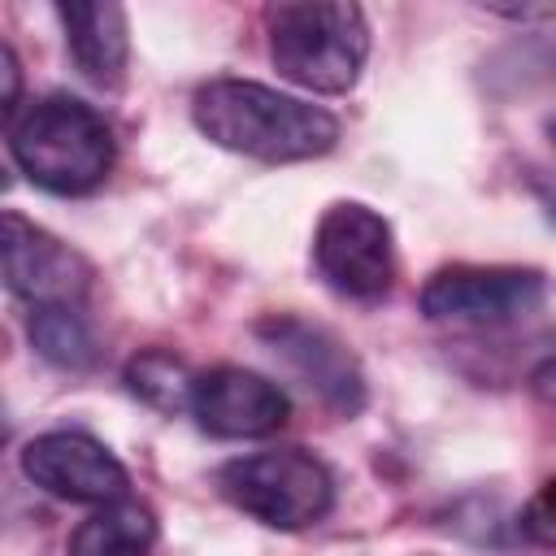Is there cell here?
Masks as SVG:
<instances>
[{
  "mask_svg": "<svg viewBox=\"0 0 556 556\" xmlns=\"http://www.w3.org/2000/svg\"><path fill=\"white\" fill-rule=\"evenodd\" d=\"M191 117L208 143L269 165L321 156L339 139V122L321 104L282 96L248 78L204 83L191 96Z\"/></svg>",
  "mask_w": 556,
  "mask_h": 556,
  "instance_id": "1",
  "label": "cell"
},
{
  "mask_svg": "<svg viewBox=\"0 0 556 556\" xmlns=\"http://www.w3.org/2000/svg\"><path fill=\"white\" fill-rule=\"evenodd\" d=\"M9 156L52 195H87L113 169V130L100 109L78 96L52 91L30 100L9 122Z\"/></svg>",
  "mask_w": 556,
  "mask_h": 556,
  "instance_id": "2",
  "label": "cell"
},
{
  "mask_svg": "<svg viewBox=\"0 0 556 556\" xmlns=\"http://www.w3.org/2000/svg\"><path fill=\"white\" fill-rule=\"evenodd\" d=\"M265 30H269L274 70L304 91H321V96L348 91L369 56L365 13L343 0L274 4L265 13Z\"/></svg>",
  "mask_w": 556,
  "mask_h": 556,
  "instance_id": "3",
  "label": "cell"
},
{
  "mask_svg": "<svg viewBox=\"0 0 556 556\" xmlns=\"http://www.w3.org/2000/svg\"><path fill=\"white\" fill-rule=\"evenodd\" d=\"M217 491L239 513L274 530L317 526L334 508V478L304 447H269V452L235 456L217 469Z\"/></svg>",
  "mask_w": 556,
  "mask_h": 556,
  "instance_id": "4",
  "label": "cell"
},
{
  "mask_svg": "<svg viewBox=\"0 0 556 556\" xmlns=\"http://www.w3.org/2000/svg\"><path fill=\"white\" fill-rule=\"evenodd\" d=\"M313 265L330 291L348 300H382L395 282V239L387 217L356 200L330 204L313 235Z\"/></svg>",
  "mask_w": 556,
  "mask_h": 556,
  "instance_id": "5",
  "label": "cell"
},
{
  "mask_svg": "<svg viewBox=\"0 0 556 556\" xmlns=\"http://www.w3.org/2000/svg\"><path fill=\"white\" fill-rule=\"evenodd\" d=\"M547 278L521 265H447L421 287V313L452 326H508L539 313Z\"/></svg>",
  "mask_w": 556,
  "mask_h": 556,
  "instance_id": "6",
  "label": "cell"
},
{
  "mask_svg": "<svg viewBox=\"0 0 556 556\" xmlns=\"http://www.w3.org/2000/svg\"><path fill=\"white\" fill-rule=\"evenodd\" d=\"M256 339L334 413L352 417L365 408V374L356 365V356L348 352L343 339H334L326 326L291 317V313H274L256 321Z\"/></svg>",
  "mask_w": 556,
  "mask_h": 556,
  "instance_id": "7",
  "label": "cell"
},
{
  "mask_svg": "<svg viewBox=\"0 0 556 556\" xmlns=\"http://www.w3.org/2000/svg\"><path fill=\"white\" fill-rule=\"evenodd\" d=\"M22 473L70 504H117L130 491L126 465L83 430H48L22 447Z\"/></svg>",
  "mask_w": 556,
  "mask_h": 556,
  "instance_id": "8",
  "label": "cell"
},
{
  "mask_svg": "<svg viewBox=\"0 0 556 556\" xmlns=\"http://www.w3.org/2000/svg\"><path fill=\"white\" fill-rule=\"evenodd\" d=\"M191 417L213 439H265L287 426L291 400L278 382L243 365H217V369L195 374Z\"/></svg>",
  "mask_w": 556,
  "mask_h": 556,
  "instance_id": "9",
  "label": "cell"
},
{
  "mask_svg": "<svg viewBox=\"0 0 556 556\" xmlns=\"http://www.w3.org/2000/svg\"><path fill=\"white\" fill-rule=\"evenodd\" d=\"M4 282L30 308L83 304L91 265L43 226L26 222L22 213H4Z\"/></svg>",
  "mask_w": 556,
  "mask_h": 556,
  "instance_id": "10",
  "label": "cell"
},
{
  "mask_svg": "<svg viewBox=\"0 0 556 556\" xmlns=\"http://www.w3.org/2000/svg\"><path fill=\"white\" fill-rule=\"evenodd\" d=\"M56 17L65 26V48L83 78H91L96 87H117L130 56L126 9L113 0H74L56 4Z\"/></svg>",
  "mask_w": 556,
  "mask_h": 556,
  "instance_id": "11",
  "label": "cell"
},
{
  "mask_svg": "<svg viewBox=\"0 0 556 556\" xmlns=\"http://www.w3.org/2000/svg\"><path fill=\"white\" fill-rule=\"evenodd\" d=\"M156 543V521L143 504L117 500L96 508L70 534V556H148Z\"/></svg>",
  "mask_w": 556,
  "mask_h": 556,
  "instance_id": "12",
  "label": "cell"
},
{
  "mask_svg": "<svg viewBox=\"0 0 556 556\" xmlns=\"http://www.w3.org/2000/svg\"><path fill=\"white\" fill-rule=\"evenodd\" d=\"M30 343L43 361L61 365V369H87L96 361V334L83 317L78 304H48V308H30Z\"/></svg>",
  "mask_w": 556,
  "mask_h": 556,
  "instance_id": "13",
  "label": "cell"
},
{
  "mask_svg": "<svg viewBox=\"0 0 556 556\" xmlns=\"http://www.w3.org/2000/svg\"><path fill=\"white\" fill-rule=\"evenodd\" d=\"M126 387L135 400H143L148 408L156 413H191V387H195V374L169 356V352H139L130 365H126Z\"/></svg>",
  "mask_w": 556,
  "mask_h": 556,
  "instance_id": "14",
  "label": "cell"
},
{
  "mask_svg": "<svg viewBox=\"0 0 556 556\" xmlns=\"http://www.w3.org/2000/svg\"><path fill=\"white\" fill-rule=\"evenodd\" d=\"M521 530H526L534 543L556 547V478H547V482L539 486V495L526 504V513H521Z\"/></svg>",
  "mask_w": 556,
  "mask_h": 556,
  "instance_id": "15",
  "label": "cell"
},
{
  "mask_svg": "<svg viewBox=\"0 0 556 556\" xmlns=\"http://www.w3.org/2000/svg\"><path fill=\"white\" fill-rule=\"evenodd\" d=\"M0 65H4V70H0V74H4V117L13 122V117H17V56H13L9 43L0 48Z\"/></svg>",
  "mask_w": 556,
  "mask_h": 556,
  "instance_id": "16",
  "label": "cell"
},
{
  "mask_svg": "<svg viewBox=\"0 0 556 556\" xmlns=\"http://www.w3.org/2000/svg\"><path fill=\"white\" fill-rule=\"evenodd\" d=\"M530 387H534V395H539V400H547V404H556V356H552V361H543V365L534 369V378H530Z\"/></svg>",
  "mask_w": 556,
  "mask_h": 556,
  "instance_id": "17",
  "label": "cell"
},
{
  "mask_svg": "<svg viewBox=\"0 0 556 556\" xmlns=\"http://www.w3.org/2000/svg\"><path fill=\"white\" fill-rule=\"evenodd\" d=\"M547 135H552V143H556V117H552V122H547Z\"/></svg>",
  "mask_w": 556,
  "mask_h": 556,
  "instance_id": "18",
  "label": "cell"
}]
</instances>
